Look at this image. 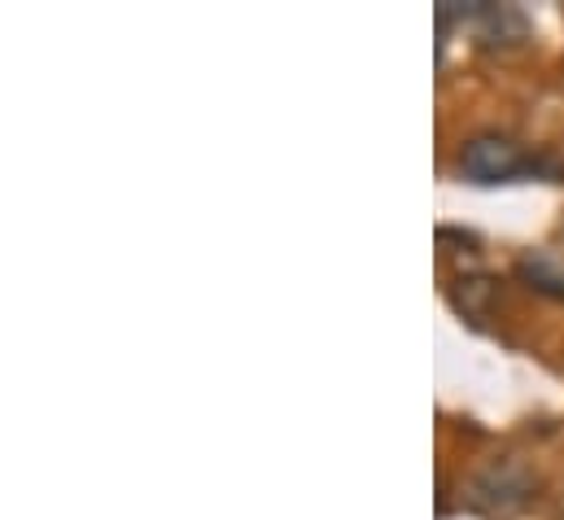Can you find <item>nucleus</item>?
I'll return each mask as SVG.
<instances>
[{"mask_svg": "<svg viewBox=\"0 0 564 520\" xmlns=\"http://www.w3.org/2000/svg\"><path fill=\"white\" fill-rule=\"evenodd\" d=\"M455 166H459V175L473 180V184H499V180H512V175L525 171V153H521L508 136L481 131V136L464 140Z\"/></svg>", "mask_w": 564, "mask_h": 520, "instance_id": "f257e3e1", "label": "nucleus"}, {"mask_svg": "<svg viewBox=\"0 0 564 520\" xmlns=\"http://www.w3.org/2000/svg\"><path fill=\"white\" fill-rule=\"evenodd\" d=\"M490 297H495V280H486V275L459 280V289H455V306H459V311H468V315H481Z\"/></svg>", "mask_w": 564, "mask_h": 520, "instance_id": "20e7f679", "label": "nucleus"}, {"mask_svg": "<svg viewBox=\"0 0 564 520\" xmlns=\"http://www.w3.org/2000/svg\"><path fill=\"white\" fill-rule=\"evenodd\" d=\"M525 499H530V477L508 459L477 477V508H486V512H512Z\"/></svg>", "mask_w": 564, "mask_h": 520, "instance_id": "f03ea898", "label": "nucleus"}, {"mask_svg": "<svg viewBox=\"0 0 564 520\" xmlns=\"http://www.w3.org/2000/svg\"><path fill=\"white\" fill-rule=\"evenodd\" d=\"M517 275L539 289V293H552V297H564V254L556 250H534L517 262Z\"/></svg>", "mask_w": 564, "mask_h": 520, "instance_id": "7ed1b4c3", "label": "nucleus"}]
</instances>
